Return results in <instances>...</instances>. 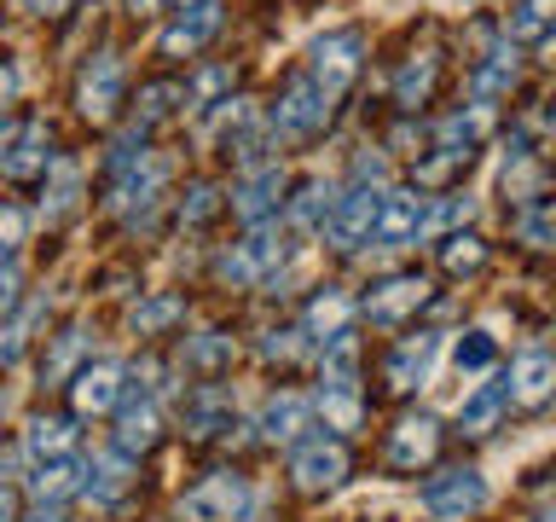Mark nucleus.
<instances>
[{"mask_svg":"<svg viewBox=\"0 0 556 522\" xmlns=\"http://www.w3.org/2000/svg\"><path fill=\"white\" fill-rule=\"evenodd\" d=\"M134 331L139 337H151V331H163V325H174L180 320V302H168V296H156V302H134Z\"/></svg>","mask_w":556,"mask_h":522,"instance_id":"nucleus-38","label":"nucleus"},{"mask_svg":"<svg viewBox=\"0 0 556 522\" xmlns=\"http://www.w3.org/2000/svg\"><path fill=\"white\" fill-rule=\"evenodd\" d=\"M510 82H516V59H510V47H498L493 64H486L481 76H476V104H493Z\"/></svg>","mask_w":556,"mask_h":522,"instance_id":"nucleus-35","label":"nucleus"},{"mask_svg":"<svg viewBox=\"0 0 556 522\" xmlns=\"http://www.w3.org/2000/svg\"><path fill=\"white\" fill-rule=\"evenodd\" d=\"M76 355H81V331L70 325V331H59V343H52V355L41 365V383H64L70 365H76Z\"/></svg>","mask_w":556,"mask_h":522,"instance_id":"nucleus-37","label":"nucleus"},{"mask_svg":"<svg viewBox=\"0 0 556 522\" xmlns=\"http://www.w3.org/2000/svg\"><path fill=\"white\" fill-rule=\"evenodd\" d=\"M24 7H29V12H41V17H59L70 0H24Z\"/></svg>","mask_w":556,"mask_h":522,"instance_id":"nucleus-51","label":"nucleus"},{"mask_svg":"<svg viewBox=\"0 0 556 522\" xmlns=\"http://www.w3.org/2000/svg\"><path fill=\"white\" fill-rule=\"evenodd\" d=\"M533 522H556V494H551V499H539V505H533Z\"/></svg>","mask_w":556,"mask_h":522,"instance_id":"nucleus-53","label":"nucleus"},{"mask_svg":"<svg viewBox=\"0 0 556 522\" xmlns=\"http://www.w3.org/2000/svg\"><path fill=\"white\" fill-rule=\"evenodd\" d=\"M24 447L35 464H52V459H76V424L70 418H35L24 430Z\"/></svg>","mask_w":556,"mask_h":522,"instance_id":"nucleus-20","label":"nucleus"},{"mask_svg":"<svg viewBox=\"0 0 556 522\" xmlns=\"http://www.w3.org/2000/svg\"><path fill=\"white\" fill-rule=\"evenodd\" d=\"M285 268V238L273 233V226H250V238L232 244V250L220 256V278L226 285H261V278H273Z\"/></svg>","mask_w":556,"mask_h":522,"instance_id":"nucleus-4","label":"nucleus"},{"mask_svg":"<svg viewBox=\"0 0 556 522\" xmlns=\"http://www.w3.org/2000/svg\"><path fill=\"white\" fill-rule=\"evenodd\" d=\"M417 499H424V511L434 522H464V517H476L486 505V476H481V470H469V464L434 470V476L417 487Z\"/></svg>","mask_w":556,"mask_h":522,"instance_id":"nucleus-2","label":"nucleus"},{"mask_svg":"<svg viewBox=\"0 0 556 522\" xmlns=\"http://www.w3.org/2000/svg\"><path fill=\"white\" fill-rule=\"evenodd\" d=\"M290 476H295V487L302 494H330V487H342V476H348V447L342 442H302L295 447V459H290Z\"/></svg>","mask_w":556,"mask_h":522,"instance_id":"nucleus-7","label":"nucleus"},{"mask_svg":"<svg viewBox=\"0 0 556 522\" xmlns=\"http://www.w3.org/2000/svg\"><path fill=\"white\" fill-rule=\"evenodd\" d=\"M215 209H220V191H215V186H191L186 203H180V221H186V226H203Z\"/></svg>","mask_w":556,"mask_h":522,"instance_id":"nucleus-42","label":"nucleus"},{"mask_svg":"<svg viewBox=\"0 0 556 522\" xmlns=\"http://www.w3.org/2000/svg\"><path fill=\"white\" fill-rule=\"evenodd\" d=\"M434 360H441V331H417V337H406L389 355V389H424L429 372H434Z\"/></svg>","mask_w":556,"mask_h":522,"instance_id":"nucleus-12","label":"nucleus"},{"mask_svg":"<svg viewBox=\"0 0 556 522\" xmlns=\"http://www.w3.org/2000/svg\"><path fill=\"white\" fill-rule=\"evenodd\" d=\"M354 181H359V186H382V181H389V157H382V151H365L359 163H354Z\"/></svg>","mask_w":556,"mask_h":522,"instance_id":"nucleus-44","label":"nucleus"},{"mask_svg":"<svg viewBox=\"0 0 556 522\" xmlns=\"http://www.w3.org/2000/svg\"><path fill=\"white\" fill-rule=\"evenodd\" d=\"M464 163H469V151H458V146H441L434 157H424V163H417V181H424V186H441L446 174H452V169H464Z\"/></svg>","mask_w":556,"mask_h":522,"instance_id":"nucleus-41","label":"nucleus"},{"mask_svg":"<svg viewBox=\"0 0 556 522\" xmlns=\"http://www.w3.org/2000/svg\"><path fill=\"white\" fill-rule=\"evenodd\" d=\"M434 447H441V424H434L429 412H412V418H400L394 435H389V464L394 470H417V464L434 459Z\"/></svg>","mask_w":556,"mask_h":522,"instance_id":"nucleus-14","label":"nucleus"},{"mask_svg":"<svg viewBox=\"0 0 556 522\" xmlns=\"http://www.w3.org/2000/svg\"><path fill=\"white\" fill-rule=\"evenodd\" d=\"M41 320H47V308H41V302H29V308H17L12 320L0 325V365H12L17 355H24L29 337H35V325H41Z\"/></svg>","mask_w":556,"mask_h":522,"instance_id":"nucleus-29","label":"nucleus"},{"mask_svg":"<svg viewBox=\"0 0 556 522\" xmlns=\"http://www.w3.org/2000/svg\"><path fill=\"white\" fill-rule=\"evenodd\" d=\"M424 215H429V203L417 198V191H382L371 238L382 244V250H400V244H412L417 233H424Z\"/></svg>","mask_w":556,"mask_h":522,"instance_id":"nucleus-9","label":"nucleus"},{"mask_svg":"<svg viewBox=\"0 0 556 522\" xmlns=\"http://www.w3.org/2000/svg\"><path fill=\"white\" fill-rule=\"evenodd\" d=\"M128 12H139V17H146V12H156V0H128Z\"/></svg>","mask_w":556,"mask_h":522,"instance_id":"nucleus-54","label":"nucleus"},{"mask_svg":"<svg viewBox=\"0 0 556 522\" xmlns=\"http://www.w3.org/2000/svg\"><path fill=\"white\" fill-rule=\"evenodd\" d=\"M307 331H319V337L330 343L337 331H348V296L342 290H319L307 308Z\"/></svg>","mask_w":556,"mask_h":522,"instance_id":"nucleus-32","label":"nucleus"},{"mask_svg":"<svg viewBox=\"0 0 556 522\" xmlns=\"http://www.w3.org/2000/svg\"><path fill=\"white\" fill-rule=\"evenodd\" d=\"M24 522H70V517H64V511H59V505H41V511H29V517H24Z\"/></svg>","mask_w":556,"mask_h":522,"instance_id":"nucleus-52","label":"nucleus"},{"mask_svg":"<svg viewBox=\"0 0 556 522\" xmlns=\"http://www.w3.org/2000/svg\"><path fill=\"white\" fill-rule=\"evenodd\" d=\"M429 302V285L417 273H406V278H389V285H377L371 296H365V313H371L377 325H400L406 313H417Z\"/></svg>","mask_w":556,"mask_h":522,"instance_id":"nucleus-15","label":"nucleus"},{"mask_svg":"<svg viewBox=\"0 0 556 522\" xmlns=\"http://www.w3.org/2000/svg\"><path fill=\"white\" fill-rule=\"evenodd\" d=\"M163 163H151V157L146 151H139L134 157V163L128 169H122L116 174V209H122V215H128V221H139V215H151V203H156V191H163Z\"/></svg>","mask_w":556,"mask_h":522,"instance_id":"nucleus-13","label":"nucleus"},{"mask_svg":"<svg viewBox=\"0 0 556 522\" xmlns=\"http://www.w3.org/2000/svg\"><path fill=\"white\" fill-rule=\"evenodd\" d=\"M215 29H220V7H215V0H198V7H186L180 24L163 29V52H168V59H180V52H198L203 41H215Z\"/></svg>","mask_w":556,"mask_h":522,"instance_id":"nucleus-17","label":"nucleus"},{"mask_svg":"<svg viewBox=\"0 0 556 522\" xmlns=\"http://www.w3.org/2000/svg\"><path fill=\"white\" fill-rule=\"evenodd\" d=\"M290 337H295V331H273V337L261 343V355H267V360H290V355H295V343H290Z\"/></svg>","mask_w":556,"mask_h":522,"instance_id":"nucleus-48","label":"nucleus"},{"mask_svg":"<svg viewBox=\"0 0 556 522\" xmlns=\"http://www.w3.org/2000/svg\"><path fill=\"white\" fill-rule=\"evenodd\" d=\"M226 360H232V337H226V331H203L186 355V365H198V372H220Z\"/></svg>","mask_w":556,"mask_h":522,"instance_id":"nucleus-36","label":"nucleus"},{"mask_svg":"<svg viewBox=\"0 0 556 522\" xmlns=\"http://www.w3.org/2000/svg\"><path fill=\"white\" fill-rule=\"evenodd\" d=\"M12 302H17V261L0 256V313H7Z\"/></svg>","mask_w":556,"mask_h":522,"instance_id":"nucleus-46","label":"nucleus"},{"mask_svg":"<svg viewBox=\"0 0 556 522\" xmlns=\"http://www.w3.org/2000/svg\"><path fill=\"white\" fill-rule=\"evenodd\" d=\"M278 191H285V169L278 163H267V169H255L250 181H243V191H238V215L250 221V226H267V215L278 209Z\"/></svg>","mask_w":556,"mask_h":522,"instance_id":"nucleus-18","label":"nucleus"},{"mask_svg":"<svg viewBox=\"0 0 556 522\" xmlns=\"http://www.w3.org/2000/svg\"><path fill=\"white\" fill-rule=\"evenodd\" d=\"M180 7H198V0H180Z\"/></svg>","mask_w":556,"mask_h":522,"instance_id":"nucleus-56","label":"nucleus"},{"mask_svg":"<svg viewBox=\"0 0 556 522\" xmlns=\"http://www.w3.org/2000/svg\"><path fill=\"white\" fill-rule=\"evenodd\" d=\"M29 487H35V499H41V505H59V499L70 494V487H81V470H76V459H52V464H35Z\"/></svg>","mask_w":556,"mask_h":522,"instance_id":"nucleus-28","label":"nucleus"},{"mask_svg":"<svg viewBox=\"0 0 556 522\" xmlns=\"http://www.w3.org/2000/svg\"><path fill=\"white\" fill-rule=\"evenodd\" d=\"M76 104H81V116H93V122L116 116V104H122V59H116V52H99V59L81 70Z\"/></svg>","mask_w":556,"mask_h":522,"instance_id":"nucleus-10","label":"nucleus"},{"mask_svg":"<svg viewBox=\"0 0 556 522\" xmlns=\"http://www.w3.org/2000/svg\"><path fill=\"white\" fill-rule=\"evenodd\" d=\"M76 198H81V169L76 163H59V181H52V191L41 198V215H47V226H59L70 209H76Z\"/></svg>","mask_w":556,"mask_h":522,"instance_id":"nucleus-31","label":"nucleus"},{"mask_svg":"<svg viewBox=\"0 0 556 522\" xmlns=\"http://www.w3.org/2000/svg\"><path fill=\"white\" fill-rule=\"evenodd\" d=\"M516 238L533 244V250H556V203L521 209V215H516Z\"/></svg>","mask_w":556,"mask_h":522,"instance_id":"nucleus-33","label":"nucleus"},{"mask_svg":"<svg viewBox=\"0 0 556 522\" xmlns=\"http://www.w3.org/2000/svg\"><path fill=\"white\" fill-rule=\"evenodd\" d=\"M70 400H76V412H111L122 400V365L116 360L81 365V372L70 377Z\"/></svg>","mask_w":556,"mask_h":522,"instance_id":"nucleus-16","label":"nucleus"},{"mask_svg":"<svg viewBox=\"0 0 556 522\" xmlns=\"http://www.w3.org/2000/svg\"><path fill=\"white\" fill-rule=\"evenodd\" d=\"M504 400H510V389H504V383H481L476 395L458 400V430H464V435H486V430L498 424Z\"/></svg>","mask_w":556,"mask_h":522,"instance_id":"nucleus-22","label":"nucleus"},{"mask_svg":"<svg viewBox=\"0 0 556 522\" xmlns=\"http://www.w3.org/2000/svg\"><path fill=\"white\" fill-rule=\"evenodd\" d=\"M319 412L330 430H359V343L354 331H337L319 360Z\"/></svg>","mask_w":556,"mask_h":522,"instance_id":"nucleus-1","label":"nucleus"},{"mask_svg":"<svg viewBox=\"0 0 556 522\" xmlns=\"http://www.w3.org/2000/svg\"><path fill=\"white\" fill-rule=\"evenodd\" d=\"M452 221H469V198H446L441 209H429V215H424V233H434V226H452Z\"/></svg>","mask_w":556,"mask_h":522,"instance_id":"nucleus-45","label":"nucleus"},{"mask_svg":"<svg viewBox=\"0 0 556 522\" xmlns=\"http://www.w3.org/2000/svg\"><path fill=\"white\" fill-rule=\"evenodd\" d=\"M302 424H307V400L302 395H273L267 412H261V435H267V442H295Z\"/></svg>","mask_w":556,"mask_h":522,"instance_id":"nucleus-25","label":"nucleus"},{"mask_svg":"<svg viewBox=\"0 0 556 522\" xmlns=\"http://www.w3.org/2000/svg\"><path fill=\"white\" fill-rule=\"evenodd\" d=\"M180 87H168V82H156V87H146V94H139V116H134V139H146L151 128H163V122L174 116V111H180Z\"/></svg>","mask_w":556,"mask_h":522,"instance_id":"nucleus-26","label":"nucleus"},{"mask_svg":"<svg viewBox=\"0 0 556 522\" xmlns=\"http://www.w3.org/2000/svg\"><path fill=\"white\" fill-rule=\"evenodd\" d=\"M493 365V331H464L458 337V372H486Z\"/></svg>","mask_w":556,"mask_h":522,"instance_id":"nucleus-40","label":"nucleus"},{"mask_svg":"<svg viewBox=\"0 0 556 522\" xmlns=\"http://www.w3.org/2000/svg\"><path fill=\"white\" fill-rule=\"evenodd\" d=\"M521 407H539L545 395H556V360L551 355H521L516 365H510V383H504Z\"/></svg>","mask_w":556,"mask_h":522,"instance_id":"nucleus-21","label":"nucleus"},{"mask_svg":"<svg viewBox=\"0 0 556 522\" xmlns=\"http://www.w3.org/2000/svg\"><path fill=\"white\" fill-rule=\"evenodd\" d=\"M551 17H556V0H521L516 17H510V35H516V41H533Z\"/></svg>","mask_w":556,"mask_h":522,"instance_id":"nucleus-39","label":"nucleus"},{"mask_svg":"<svg viewBox=\"0 0 556 522\" xmlns=\"http://www.w3.org/2000/svg\"><path fill=\"white\" fill-rule=\"evenodd\" d=\"M226 424H232V395H226L220 383H203V389L186 400V430L198 435V442H208V435H220Z\"/></svg>","mask_w":556,"mask_h":522,"instance_id":"nucleus-19","label":"nucleus"},{"mask_svg":"<svg viewBox=\"0 0 556 522\" xmlns=\"http://www.w3.org/2000/svg\"><path fill=\"white\" fill-rule=\"evenodd\" d=\"M81 494H87V499H99V505H116L122 494H128V464H122V452H99V459L87 464Z\"/></svg>","mask_w":556,"mask_h":522,"instance_id":"nucleus-23","label":"nucleus"},{"mask_svg":"<svg viewBox=\"0 0 556 522\" xmlns=\"http://www.w3.org/2000/svg\"><path fill=\"white\" fill-rule=\"evenodd\" d=\"M226 82H232V70H203V76L186 87V104H208V99H215Z\"/></svg>","mask_w":556,"mask_h":522,"instance_id":"nucleus-43","label":"nucleus"},{"mask_svg":"<svg viewBox=\"0 0 556 522\" xmlns=\"http://www.w3.org/2000/svg\"><path fill=\"white\" fill-rule=\"evenodd\" d=\"M325 116H330V99L319 94V82H313V76H302V82H290L285 99L273 104V134L307 139V134L325 128Z\"/></svg>","mask_w":556,"mask_h":522,"instance_id":"nucleus-6","label":"nucleus"},{"mask_svg":"<svg viewBox=\"0 0 556 522\" xmlns=\"http://www.w3.org/2000/svg\"><path fill=\"white\" fill-rule=\"evenodd\" d=\"M377 203H382V191H371V186L342 191V198H337V215H330V226H325L330 244H337V250H359V244H371Z\"/></svg>","mask_w":556,"mask_h":522,"instance_id":"nucleus-8","label":"nucleus"},{"mask_svg":"<svg viewBox=\"0 0 556 522\" xmlns=\"http://www.w3.org/2000/svg\"><path fill=\"white\" fill-rule=\"evenodd\" d=\"M359 52H365V41L354 29H330V35L313 41V82H319L325 99H337L342 87L359 76Z\"/></svg>","mask_w":556,"mask_h":522,"instance_id":"nucleus-5","label":"nucleus"},{"mask_svg":"<svg viewBox=\"0 0 556 522\" xmlns=\"http://www.w3.org/2000/svg\"><path fill=\"white\" fill-rule=\"evenodd\" d=\"M47 163H52L47 122H24V128L0 146V174H7V181H35V174H47Z\"/></svg>","mask_w":556,"mask_h":522,"instance_id":"nucleus-11","label":"nucleus"},{"mask_svg":"<svg viewBox=\"0 0 556 522\" xmlns=\"http://www.w3.org/2000/svg\"><path fill=\"white\" fill-rule=\"evenodd\" d=\"M250 511V482L238 470H215L180 494V522H243Z\"/></svg>","mask_w":556,"mask_h":522,"instance_id":"nucleus-3","label":"nucleus"},{"mask_svg":"<svg viewBox=\"0 0 556 522\" xmlns=\"http://www.w3.org/2000/svg\"><path fill=\"white\" fill-rule=\"evenodd\" d=\"M545 59H551V64H556V29H551V35H545Z\"/></svg>","mask_w":556,"mask_h":522,"instance_id":"nucleus-55","label":"nucleus"},{"mask_svg":"<svg viewBox=\"0 0 556 522\" xmlns=\"http://www.w3.org/2000/svg\"><path fill=\"white\" fill-rule=\"evenodd\" d=\"M17 238H24V209L0 203V244H17Z\"/></svg>","mask_w":556,"mask_h":522,"instance_id":"nucleus-47","label":"nucleus"},{"mask_svg":"<svg viewBox=\"0 0 556 522\" xmlns=\"http://www.w3.org/2000/svg\"><path fill=\"white\" fill-rule=\"evenodd\" d=\"M429 87H434V59H429V52H417V59L394 76V99L406 104V111H417V104L429 99Z\"/></svg>","mask_w":556,"mask_h":522,"instance_id":"nucleus-30","label":"nucleus"},{"mask_svg":"<svg viewBox=\"0 0 556 522\" xmlns=\"http://www.w3.org/2000/svg\"><path fill=\"white\" fill-rule=\"evenodd\" d=\"M12 94H17V70L0 59V111H7V99H12Z\"/></svg>","mask_w":556,"mask_h":522,"instance_id":"nucleus-49","label":"nucleus"},{"mask_svg":"<svg viewBox=\"0 0 556 522\" xmlns=\"http://www.w3.org/2000/svg\"><path fill=\"white\" fill-rule=\"evenodd\" d=\"M290 215H295V226H302V233H325L330 215H337V186H325V181L302 186V198H295Z\"/></svg>","mask_w":556,"mask_h":522,"instance_id":"nucleus-27","label":"nucleus"},{"mask_svg":"<svg viewBox=\"0 0 556 522\" xmlns=\"http://www.w3.org/2000/svg\"><path fill=\"white\" fill-rule=\"evenodd\" d=\"M0 522H17V494L0 482Z\"/></svg>","mask_w":556,"mask_h":522,"instance_id":"nucleus-50","label":"nucleus"},{"mask_svg":"<svg viewBox=\"0 0 556 522\" xmlns=\"http://www.w3.org/2000/svg\"><path fill=\"white\" fill-rule=\"evenodd\" d=\"M486 261V244L476 238V233H452L446 244H441V268L446 273H476Z\"/></svg>","mask_w":556,"mask_h":522,"instance_id":"nucleus-34","label":"nucleus"},{"mask_svg":"<svg viewBox=\"0 0 556 522\" xmlns=\"http://www.w3.org/2000/svg\"><path fill=\"white\" fill-rule=\"evenodd\" d=\"M116 447L122 452H146V447H156V407L146 395H128V407H122V424H116Z\"/></svg>","mask_w":556,"mask_h":522,"instance_id":"nucleus-24","label":"nucleus"}]
</instances>
